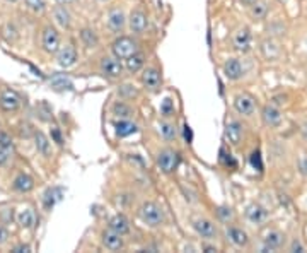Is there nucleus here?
Wrapping results in <instances>:
<instances>
[{"label":"nucleus","instance_id":"6e6552de","mask_svg":"<svg viewBox=\"0 0 307 253\" xmlns=\"http://www.w3.org/2000/svg\"><path fill=\"white\" fill-rule=\"evenodd\" d=\"M128 24H130V29H132L135 34H144L149 28L147 14H145L144 10H140V9H135L132 14H130Z\"/></svg>","mask_w":307,"mask_h":253},{"label":"nucleus","instance_id":"b1692460","mask_svg":"<svg viewBox=\"0 0 307 253\" xmlns=\"http://www.w3.org/2000/svg\"><path fill=\"white\" fill-rule=\"evenodd\" d=\"M109 229H113L118 235L125 236L130 233V221L126 219V216H123V214H116V216H113L109 219Z\"/></svg>","mask_w":307,"mask_h":253},{"label":"nucleus","instance_id":"aec40b11","mask_svg":"<svg viewBox=\"0 0 307 253\" xmlns=\"http://www.w3.org/2000/svg\"><path fill=\"white\" fill-rule=\"evenodd\" d=\"M19 105H21V99L14 91L7 89L0 94V108L3 111H15L19 108Z\"/></svg>","mask_w":307,"mask_h":253},{"label":"nucleus","instance_id":"4468645a","mask_svg":"<svg viewBox=\"0 0 307 253\" xmlns=\"http://www.w3.org/2000/svg\"><path fill=\"white\" fill-rule=\"evenodd\" d=\"M107 28L111 29L113 33H121L123 28L126 24V16L125 12L120 9H113L109 14H107Z\"/></svg>","mask_w":307,"mask_h":253},{"label":"nucleus","instance_id":"49530a36","mask_svg":"<svg viewBox=\"0 0 307 253\" xmlns=\"http://www.w3.org/2000/svg\"><path fill=\"white\" fill-rule=\"evenodd\" d=\"M290 252H304V245L301 243V241H292V247H290Z\"/></svg>","mask_w":307,"mask_h":253},{"label":"nucleus","instance_id":"f03ea898","mask_svg":"<svg viewBox=\"0 0 307 253\" xmlns=\"http://www.w3.org/2000/svg\"><path fill=\"white\" fill-rule=\"evenodd\" d=\"M155 163H157V168H159L162 173L171 175L178 170L179 163H181V158H179L178 152L172 151V149H162V151L157 154Z\"/></svg>","mask_w":307,"mask_h":253},{"label":"nucleus","instance_id":"7ed1b4c3","mask_svg":"<svg viewBox=\"0 0 307 253\" xmlns=\"http://www.w3.org/2000/svg\"><path fill=\"white\" fill-rule=\"evenodd\" d=\"M111 50H113V55L116 57V59L125 60V59H128L130 55H133V53L138 52V45H137V41L133 40V38L120 36L118 40L113 41Z\"/></svg>","mask_w":307,"mask_h":253},{"label":"nucleus","instance_id":"cd10ccee","mask_svg":"<svg viewBox=\"0 0 307 253\" xmlns=\"http://www.w3.org/2000/svg\"><path fill=\"white\" fill-rule=\"evenodd\" d=\"M61 198V189H48L45 191V195H43V207H45V210H51L53 207H55V204L58 202Z\"/></svg>","mask_w":307,"mask_h":253},{"label":"nucleus","instance_id":"e433bc0d","mask_svg":"<svg viewBox=\"0 0 307 253\" xmlns=\"http://www.w3.org/2000/svg\"><path fill=\"white\" fill-rule=\"evenodd\" d=\"M160 113L164 115V117H171V115H174V103H172V99L166 98L162 103V106H160Z\"/></svg>","mask_w":307,"mask_h":253},{"label":"nucleus","instance_id":"6ab92c4d","mask_svg":"<svg viewBox=\"0 0 307 253\" xmlns=\"http://www.w3.org/2000/svg\"><path fill=\"white\" fill-rule=\"evenodd\" d=\"M244 74V68L237 59H229L224 63V75L229 80H239Z\"/></svg>","mask_w":307,"mask_h":253},{"label":"nucleus","instance_id":"c85d7f7f","mask_svg":"<svg viewBox=\"0 0 307 253\" xmlns=\"http://www.w3.org/2000/svg\"><path fill=\"white\" fill-rule=\"evenodd\" d=\"M159 133H160V137H162L164 140H167V142H172V140H176V137H178L176 125L171 124V122H160Z\"/></svg>","mask_w":307,"mask_h":253},{"label":"nucleus","instance_id":"72a5a7b5","mask_svg":"<svg viewBox=\"0 0 307 253\" xmlns=\"http://www.w3.org/2000/svg\"><path fill=\"white\" fill-rule=\"evenodd\" d=\"M249 163H251V166L255 168V170L258 171H263V158H261V152L259 149H256V151H253L251 158H249Z\"/></svg>","mask_w":307,"mask_h":253},{"label":"nucleus","instance_id":"3c124183","mask_svg":"<svg viewBox=\"0 0 307 253\" xmlns=\"http://www.w3.org/2000/svg\"><path fill=\"white\" fill-rule=\"evenodd\" d=\"M241 2H243V3H246V5H251V3L255 2V0H241Z\"/></svg>","mask_w":307,"mask_h":253},{"label":"nucleus","instance_id":"79ce46f5","mask_svg":"<svg viewBox=\"0 0 307 253\" xmlns=\"http://www.w3.org/2000/svg\"><path fill=\"white\" fill-rule=\"evenodd\" d=\"M299 171L307 176V154H302L301 159H299Z\"/></svg>","mask_w":307,"mask_h":253},{"label":"nucleus","instance_id":"37998d69","mask_svg":"<svg viewBox=\"0 0 307 253\" xmlns=\"http://www.w3.org/2000/svg\"><path fill=\"white\" fill-rule=\"evenodd\" d=\"M183 133H184V140H186L188 144H191V142H193V130H191V126L188 125V124L184 125Z\"/></svg>","mask_w":307,"mask_h":253},{"label":"nucleus","instance_id":"f8f14e48","mask_svg":"<svg viewBox=\"0 0 307 253\" xmlns=\"http://www.w3.org/2000/svg\"><path fill=\"white\" fill-rule=\"evenodd\" d=\"M234 48L237 50V52H249L251 50V33H249L248 28H241L237 29L236 34H234Z\"/></svg>","mask_w":307,"mask_h":253},{"label":"nucleus","instance_id":"9b49d317","mask_svg":"<svg viewBox=\"0 0 307 253\" xmlns=\"http://www.w3.org/2000/svg\"><path fill=\"white\" fill-rule=\"evenodd\" d=\"M101 241H102V247L109 252H120L123 248V236L114 233L113 229H107L101 235Z\"/></svg>","mask_w":307,"mask_h":253},{"label":"nucleus","instance_id":"4be33fe9","mask_svg":"<svg viewBox=\"0 0 307 253\" xmlns=\"http://www.w3.org/2000/svg\"><path fill=\"white\" fill-rule=\"evenodd\" d=\"M34 145H36V151L40 152L43 158H51V154H53L51 142H50V139L43 132L34 133Z\"/></svg>","mask_w":307,"mask_h":253},{"label":"nucleus","instance_id":"bb28decb","mask_svg":"<svg viewBox=\"0 0 307 253\" xmlns=\"http://www.w3.org/2000/svg\"><path fill=\"white\" fill-rule=\"evenodd\" d=\"M17 221L24 229H33L36 226V214L31 207H26L17 214Z\"/></svg>","mask_w":307,"mask_h":253},{"label":"nucleus","instance_id":"c9c22d12","mask_svg":"<svg viewBox=\"0 0 307 253\" xmlns=\"http://www.w3.org/2000/svg\"><path fill=\"white\" fill-rule=\"evenodd\" d=\"M217 214H218V217H220V219L224 221V222H229V221L234 219V210L230 209V207H227V205L218 207Z\"/></svg>","mask_w":307,"mask_h":253},{"label":"nucleus","instance_id":"ddd939ff","mask_svg":"<svg viewBox=\"0 0 307 253\" xmlns=\"http://www.w3.org/2000/svg\"><path fill=\"white\" fill-rule=\"evenodd\" d=\"M261 117H263L264 125H268V126H278L280 124H282V120H283L282 111H280L273 105H266V106H264L263 111H261Z\"/></svg>","mask_w":307,"mask_h":253},{"label":"nucleus","instance_id":"4c0bfd02","mask_svg":"<svg viewBox=\"0 0 307 253\" xmlns=\"http://www.w3.org/2000/svg\"><path fill=\"white\" fill-rule=\"evenodd\" d=\"M26 5H28L31 10H34V12H43L46 3H45V0H26Z\"/></svg>","mask_w":307,"mask_h":253},{"label":"nucleus","instance_id":"a211bd4d","mask_svg":"<svg viewBox=\"0 0 307 253\" xmlns=\"http://www.w3.org/2000/svg\"><path fill=\"white\" fill-rule=\"evenodd\" d=\"M227 238H229L230 243L237 248H244V247H248V243H249L248 233L241 228H236V226H230V228L227 229Z\"/></svg>","mask_w":307,"mask_h":253},{"label":"nucleus","instance_id":"a18cd8bd","mask_svg":"<svg viewBox=\"0 0 307 253\" xmlns=\"http://www.w3.org/2000/svg\"><path fill=\"white\" fill-rule=\"evenodd\" d=\"M12 252L14 253H29L31 248H29V245H17V247L12 248Z\"/></svg>","mask_w":307,"mask_h":253},{"label":"nucleus","instance_id":"8fccbe9b","mask_svg":"<svg viewBox=\"0 0 307 253\" xmlns=\"http://www.w3.org/2000/svg\"><path fill=\"white\" fill-rule=\"evenodd\" d=\"M203 250H205V252H208V253H215V252H218V250H217V247H210V245H205V247H203Z\"/></svg>","mask_w":307,"mask_h":253},{"label":"nucleus","instance_id":"2eb2a0df","mask_svg":"<svg viewBox=\"0 0 307 253\" xmlns=\"http://www.w3.org/2000/svg\"><path fill=\"white\" fill-rule=\"evenodd\" d=\"M243 135H244L243 125L236 120L229 122L227 126H225V140H227L230 145H237L241 142V139H243Z\"/></svg>","mask_w":307,"mask_h":253},{"label":"nucleus","instance_id":"c756f323","mask_svg":"<svg viewBox=\"0 0 307 253\" xmlns=\"http://www.w3.org/2000/svg\"><path fill=\"white\" fill-rule=\"evenodd\" d=\"M266 12H268V3L263 2V0H255V2L251 3V16L255 19H261L266 17Z\"/></svg>","mask_w":307,"mask_h":253},{"label":"nucleus","instance_id":"c03bdc74","mask_svg":"<svg viewBox=\"0 0 307 253\" xmlns=\"http://www.w3.org/2000/svg\"><path fill=\"white\" fill-rule=\"evenodd\" d=\"M7 240H9V231H7L3 226H0V247H2V245H5Z\"/></svg>","mask_w":307,"mask_h":253},{"label":"nucleus","instance_id":"7c9ffc66","mask_svg":"<svg viewBox=\"0 0 307 253\" xmlns=\"http://www.w3.org/2000/svg\"><path fill=\"white\" fill-rule=\"evenodd\" d=\"M113 115H116L118 118H130L133 115V108L125 101H116L113 105Z\"/></svg>","mask_w":307,"mask_h":253},{"label":"nucleus","instance_id":"f257e3e1","mask_svg":"<svg viewBox=\"0 0 307 253\" xmlns=\"http://www.w3.org/2000/svg\"><path fill=\"white\" fill-rule=\"evenodd\" d=\"M138 216L144 224L151 226V228H159L164 224V210L155 202H144L138 209Z\"/></svg>","mask_w":307,"mask_h":253},{"label":"nucleus","instance_id":"0eeeda50","mask_svg":"<svg viewBox=\"0 0 307 253\" xmlns=\"http://www.w3.org/2000/svg\"><path fill=\"white\" fill-rule=\"evenodd\" d=\"M77 50L72 43H67L65 47H60V50L56 52V63L63 68H68L72 65H75L77 62Z\"/></svg>","mask_w":307,"mask_h":253},{"label":"nucleus","instance_id":"1a4fd4ad","mask_svg":"<svg viewBox=\"0 0 307 253\" xmlns=\"http://www.w3.org/2000/svg\"><path fill=\"white\" fill-rule=\"evenodd\" d=\"M255 108L256 103L249 94H237L234 98V110L239 115H243V117H251L255 113Z\"/></svg>","mask_w":307,"mask_h":253},{"label":"nucleus","instance_id":"9d476101","mask_svg":"<svg viewBox=\"0 0 307 253\" xmlns=\"http://www.w3.org/2000/svg\"><path fill=\"white\" fill-rule=\"evenodd\" d=\"M142 84H144L147 89L155 91L157 87L162 84V75L157 70L155 67H147L144 72H142Z\"/></svg>","mask_w":307,"mask_h":253},{"label":"nucleus","instance_id":"473e14b6","mask_svg":"<svg viewBox=\"0 0 307 253\" xmlns=\"http://www.w3.org/2000/svg\"><path fill=\"white\" fill-rule=\"evenodd\" d=\"M261 50H263V53H264L266 59H275V57L278 55V47H276L273 41H264Z\"/></svg>","mask_w":307,"mask_h":253},{"label":"nucleus","instance_id":"2f4dec72","mask_svg":"<svg viewBox=\"0 0 307 253\" xmlns=\"http://www.w3.org/2000/svg\"><path fill=\"white\" fill-rule=\"evenodd\" d=\"M80 40H82V43L86 45L87 48H94V47H98V43H99L98 34L92 31V29H82V31H80Z\"/></svg>","mask_w":307,"mask_h":253},{"label":"nucleus","instance_id":"5701e85b","mask_svg":"<svg viewBox=\"0 0 307 253\" xmlns=\"http://www.w3.org/2000/svg\"><path fill=\"white\" fill-rule=\"evenodd\" d=\"M114 132H116V137L125 139V137H130L132 133L137 132V125L130 118H120V122L114 124Z\"/></svg>","mask_w":307,"mask_h":253},{"label":"nucleus","instance_id":"393cba45","mask_svg":"<svg viewBox=\"0 0 307 253\" xmlns=\"http://www.w3.org/2000/svg\"><path fill=\"white\" fill-rule=\"evenodd\" d=\"M246 219L251 222V224H261V222L266 219V210L259 204H251L246 209Z\"/></svg>","mask_w":307,"mask_h":253},{"label":"nucleus","instance_id":"f3484780","mask_svg":"<svg viewBox=\"0 0 307 253\" xmlns=\"http://www.w3.org/2000/svg\"><path fill=\"white\" fill-rule=\"evenodd\" d=\"M51 14H53V21H55V24L58 26V28L68 29L72 26V16L65 5H56Z\"/></svg>","mask_w":307,"mask_h":253},{"label":"nucleus","instance_id":"20e7f679","mask_svg":"<svg viewBox=\"0 0 307 253\" xmlns=\"http://www.w3.org/2000/svg\"><path fill=\"white\" fill-rule=\"evenodd\" d=\"M41 47L50 55H55L60 50V34L55 28L48 26V28L43 29V33H41Z\"/></svg>","mask_w":307,"mask_h":253},{"label":"nucleus","instance_id":"dca6fc26","mask_svg":"<svg viewBox=\"0 0 307 253\" xmlns=\"http://www.w3.org/2000/svg\"><path fill=\"white\" fill-rule=\"evenodd\" d=\"M283 236L280 231H276V229H270V231L264 235V240H263V252H273V250H278L280 247L283 245Z\"/></svg>","mask_w":307,"mask_h":253},{"label":"nucleus","instance_id":"a19ab883","mask_svg":"<svg viewBox=\"0 0 307 253\" xmlns=\"http://www.w3.org/2000/svg\"><path fill=\"white\" fill-rule=\"evenodd\" d=\"M10 152H12V151H9V149L0 147V166H7V164H9Z\"/></svg>","mask_w":307,"mask_h":253},{"label":"nucleus","instance_id":"09e8293b","mask_svg":"<svg viewBox=\"0 0 307 253\" xmlns=\"http://www.w3.org/2000/svg\"><path fill=\"white\" fill-rule=\"evenodd\" d=\"M53 2H56L58 5H68V3H74L77 0H53Z\"/></svg>","mask_w":307,"mask_h":253},{"label":"nucleus","instance_id":"412c9836","mask_svg":"<svg viewBox=\"0 0 307 253\" xmlns=\"http://www.w3.org/2000/svg\"><path fill=\"white\" fill-rule=\"evenodd\" d=\"M12 187L19 193H28V191L34 189V180H33V176H29L28 173H19L14 178Z\"/></svg>","mask_w":307,"mask_h":253},{"label":"nucleus","instance_id":"58836bf2","mask_svg":"<svg viewBox=\"0 0 307 253\" xmlns=\"http://www.w3.org/2000/svg\"><path fill=\"white\" fill-rule=\"evenodd\" d=\"M220 161H222V163H224L227 168H236V166H237V163H236V159L232 158V154H230V152H225L224 149L220 151Z\"/></svg>","mask_w":307,"mask_h":253},{"label":"nucleus","instance_id":"de8ad7c7","mask_svg":"<svg viewBox=\"0 0 307 253\" xmlns=\"http://www.w3.org/2000/svg\"><path fill=\"white\" fill-rule=\"evenodd\" d=\"M53 139L56 140V144H63V140H61V135H60L58 128H53Z\"/></svg>","mask_w":307,"mask_h":253},{"label":"nucleus","instance_id":"864d4df0","mask_svg":"<svg viewBox=\"0 0 307 253\" xmlns=\"http://www.w3.org/2000/svg\"><path fill=\"white\" fill-rule=\"evenodd\" d=\"M102 2H106V0H102Z\"/></svg>","mask_w":307,"mask_h":253},{"label":"nucleus","instance_id":"a878e982","mask_svg":"<svg viewBox=\"0 0 307 253\" xmlns=\"http://www.w3.org/2000/svg\"><path fill=\"white\" fill-rule=\"evenodd\" d=\"M145 65V55L140 52L130 55L128 59H125V68L130 72V74H135V72L142 70V67Z\"/></svg>","mask_w":307,"mask_h":253},{"label":"nucleus","instance_id":"39448f33","mask_svg":"<svg viewBox=\"0 0 307 253\" xmlns=\"http://www.w3.org/2000/svg\"><path fill=\"white\" fill-rule=\"evenodd\" d=\"M99 67H101V72L107 77L118 79L123 75V70H125V65L120 62V59L116 57H102L101 62H99Z\"/></svg>","mask_w":307,"mask_h":253},{"label":"nucleus","instance_id":"423d86ee","mask_svg":"<svg viewBox=\"0 0 307 253\" xmlns=\"http://www.w3.org/2000/svg\"><path fill=\"white\" fill-rule=\"evenodd\" d=\"M193 229L197 231V235L203 240H215L218 235L217 226L213 224V221L205 219V217H198L193 221Z\"/></svg>","mask_w":307,"mask_h":253},{"label":"nucleus","instance_id":"f704fd0d","mask_svg":"<svg viewBox=\"0 0 307 253\" xmlns=\"http://www.w3.org/2000/svg\"><path fill=\"white\" fill-rule=\"evenodd\" d=\"M51 87L56 91H61V89H72V82H68L65 77H55L51 80Z\"/></svg>","mask_w":307,"mask_h":253},{"label":"nucleus","instance_id":"603ef678","mask_svg":"<svg viewBox=\"0 0 307 253\" xmlns=\"http://www.w3.org/2000/svg\"><path fill=\"white\" fill-rule=\"evenodd\" d=\"M302 132H304V137H306V139H307V124L304 125V128H302Z\"/></svg>","mask_w":307,"mask_h":253},{"label":"nucleus","instance_id":"ea45409f","mask_svg":"<svg viewBox=\"0 0 307 253\" xmlns=\"http://www.w3.org/2000/svg\"><path fill=\"white\" fill-rule=\"evenodd\" d=\"M0 147L9 149V151H12V139H10V135H9V133L0 132Z\"/></svg>","mask_w":307,"mask_h":253}]
</instances>
